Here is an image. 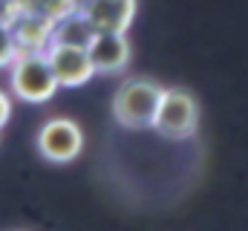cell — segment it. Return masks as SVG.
Listing matches in <instances>:
<instances>
[{"instance_id":"2","label":"cell","mask_w":248,"mask_h":231,"mask_svg":"<svg viewBox=\"0 0 248 231\" xmlns=\"http://www.w3.org/2000/svg\"><path fill=\"white\" fill-rule=\"evenodd\" d=\"M58 78H55V69L49 64L46 52H26L23 58L15 61V69H12V90L17 99L29 101V104H44L49 101L55 93H58Z\"/></svg>"},{"instance_id":"9","label":"cell","mask_w":248,"mask_h":231,"mask_svg":"<svg viewBox=\"0 0 248 231\" xmlns=\"http://www.w3.org/2000/svg\"><path fill=\"white\" fill-rule=\"evenodd\" d=\"M52 29H55V20L44 17V15H29L20 20V26L15 29V38H17V47H26L29 52H38L44 44H52Z\"/></svg>"},{"instance_id":"12","label":"cell","mask_w":248,"mask_h":231,"mask_svg":"<svg viewBox=\"0 0 248 231\" xmlns=\"http://www.w3.org/2000/svg\"><path fill=\"white\" fill-rule=\"evenodd\" d=\"M9 116H12V104H9V99L0 93V127L9 121Z\"/></svg>"},{"instance_id":"3","label":"cell","mask_w":248,"mask_h":231,"mask_svg":"<svg viewBox=\"0 0 248 231\" xmlns=\"http://www.w3.org/2000/svg\"><path fill=\"white\" fill-rule=\"evenodd\" d=\"M199 124V104L185 90H165L159 101V113L153 127L165 139H187L196 133Z\"/></svg>"},{"instance_id":"1","label":"cell","mask_w":248,"mask_h":231,"mask_svg":"<svg viewBox=\"0 0 248 231\" xmlns=\"http://www.w3.org/2000/svg\"><path fill=\"white\" fill-rule=\"evenodd\" d=\"M162 87L150 78H130L124 81L113 99V113L116 121L124 127H153L156 113H159V101H162Z\"/></svg>"},{"instance_id":"8","label":"cell","mask_w":248,"mask_h":231,"mask_svg":"<svg viewBox=\"0 0 248 231\" xmlns=\"http://www.w3.org/2000/svg\"><path fill=\"white\" fill-rule=\"evenodd\" d=\"M93 35H95V26L87 20V15L81 12V15H66L61 17L58 23H55V29H52V44H66V47H90V41H93Z\"/></svg>"},{"instance_id":"4","label":"cell","mask_w":248,"mask_h":231,"mask_svg":"<svg viewBox=\"0 0 248 231\" xmlns=\"http://www.w3.org/2000/svg\"><path fill=\"white\" fill-rule=\"evenodd\" d=\"M84 148V133L72 118H49L38 133V150L49 162H72Z\"/></svg>"},{"instance_id":"5","label":"cell","mask_w":248,"mask_h":231,"mask_svg":"<svg viewBox=\"0 0 248 231\" xmlns=\"http://www.w3.org/2000/svg\"><path fill=\"white\" fill-rule=\"evenodd\" d=\"M46 58L55 69V78L61 87H81L95 75V66L84 47H66V44H49Z\"/></svg>"},{"instance_id":"7","label":"cell","mask_w":248,"mask_h":231,"mask_svg":"<svg viewBox=\"0 0 248 231\" xmlns=\"http://www.w3.org/2000/svg\"><path fill=\"white\" fill-rule=\"evenodd\" d=\"M81 12L95 32H127L136 15V0H87Z\"/></svg>"},{"instance_id":"10","label":"cell","mask_w":248,"mask_h":231,"mask_svg":"<svg viewBox=\"0 0 248 231\" xmlns=\"http://www.w3.org/2000/svg\"><path fill=\"white\" fill-rule=\"evenodd\" d=\"M78 6H75V0H38L35 3V12L38 15H44V17H49V20H61L66 15H72Z\"/></svg>"},{"instance_id":"11","label":"cell","mask_w":248,"mask_h":231,"mask_svg":"<svg viewBox=\"0 0 248 231\" xmlns=\"http://www.w3.org/2000/svg\"><path fill=\"white\" fill-rule=\"evenodd\" d=\"M17 38H15V29L0 23V66H9L17 61Z\"/></svg>"},{"instance_id":"6","label":"cell","mask_w":248,"mask_h":231,"mask_svg":"<svg viewBox=\"0 0 248 231\" xmlns=\"http://www.w3.org/2000/svg\"><path fill=\"white\" fill-rule=\"evenodd\" d=\"M90 61L95 66V72H122L130 64V44L124 38V32H95L90 47Z\"/></svg>"}]
</instances>
